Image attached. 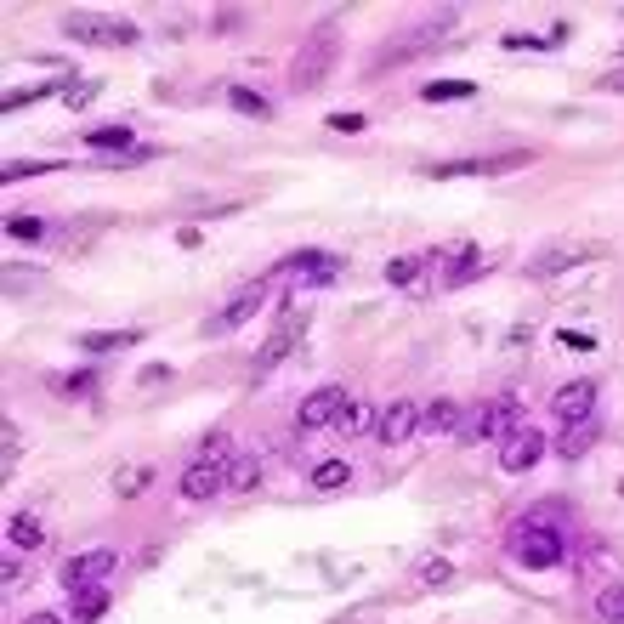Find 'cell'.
<instances>
[{
  "instance_id": "obj_15",
  "label": "cell",
  "mask_w": 624,
  "mask_h": 624,
  "mask_svg": "<svg viewBox=\"0 0 624 624\" xmlns=\"http://www.w3.org/2000/svg\"><path fill=\"white\" fill-rule=\"evenodd\" d=\"M375 432H381V443H409V437L420 432V409H415L409 398L386 403V409H381V426H375Z\"/></svg>"
},
{
  "instance_id": "obj_14",
  "label": "cell",
  "mask_w": 624,
  "mask_h": 624,
  "mask_svg": "<svg viewBox=\"0 0 624 624\" xmlns=\"http://www.w3.org/2000/svg\"><path fill=\"white\" fill-rule=\"evenodd\" d=\"M216 488H227V466L222 460H193L182 471V500H210Z\"/></svg>"
},
{
  "instance_id": "obj_26",
  "label": "cell",
  "mask_w": 624,
  "mask_h": 624,
  "mask_svg": "<svg viewBox=\"0 0 624 624\" xmlns=\"http://www.w3.org/2000/svg\"><path fill=\"white\" fill-rule=\"evenodd\" d=\"M86 148H97V154H108V148H131V125H97L86 137Z\"/></svg>"
},
{
  "instance_id": "obj_29",
  "label": "cell",
  "mask_w": 624,
  "mask_h": 624,
  "mask_svg": "<svg viewBox=\"0 0 624 624\" xmlns=\"http://www.w3.org/2000/svg\"><path fill=\"white\" fill-rule=\"evenodd\" d=\"M596 613H602L607 624H624V585H607L602 596H596Z\"/></svg>"
},
{
  "instance_id": "obj_22",
  "label": "cell",
  "mask_w": 624,
  "mask_h": 624,
  "mask_svg": "<svg viewBox=\"0 0 624 624\" xmlns=\"http://www.w3.org/2000/svg\"><path fill=\"white\" fill-rule=\"evenodd\" d=\"M590 443H596V420H579V426H568V432H562L556 454H562V460H579V454H585Z\"/></svg>"
},
{
  "instance_id": "obj_13",
  "label": "cell",
  "mask_w": 624,
  "mask_h": 624,
  "mask_svg": "<svg viewBox=\"0 0 624 624\" xmlns=\"http://www.w3.org/2000/svg\"><path fill=\"white\" fill-rule=\"evenodd\" d=\"M103 573H114V551H86V556H69L57 579H63L69 590H86V585H97Z\"/></svg>"
},
{
  "instance_id": "obj_37",
  "label": "cell",
  "mask_w": 624,
  "mask_h": 624,
  "mask_svg": "<svg viewBox=\"0 0 624 624\" xmlns=\"http://www.w3.org/2000/svg\"><path fill=\"white\" fill-rule=\"evenodd\" d=\"M23 624H63V619H57V613H29Z\"/></svg>"
},
{
  "instance_id": "obj_27",
  "label": "cell",
  "mask_w": 624,
  "mask_h": 624,
  "mask_svg": "<svg viewBox=\"0 0 624 624\" xmlns=\"http://www.w3.org/2000/svg\"><path fill=\"white\" fill-rule=\"evenodd\" d=\"M261 483V460L256 454H239L233 466H227V488H256Z\"/></svg>"
},
{
  "instance_id": "obj_4",
  "label": "cell",
  "mask_w": 624,
  "mask_h": 624,
  "mask_svg": "<svg viewBox=\"0 0 624 624\" xmlns=\"http://www.w3.org/2000/svg\"><path fill=\"white\" fill-rule=\"evenodd\" d=\"M522 426V403L517 398H494L483 403L471 420H460V443H500L505 432H517Z\"/></svg>"
},
{
  "instance_id": "obj_18",
  "label": "cell",
  "mask_w": 624,
  "mask_h": 624,
  "mask_svg": "<svg viewBox=\"0 0 624 624\" xmlns=\"http://www.w3.org/2000/svg\"><path fill=\"white\" fill-rule=\"evenodd\" d=\"M69 607H74V619L91 624V619H103L108 613V590L103 585H86V590H69Z\"/></svg>"
},
{
  "instance_id": "obj_8",
  "label": "cell",
  "mask_w": 624,
  "mask_h": 624,
  "mask_svg": "<svg viewBox=\"0 0 624 624\" xmlns=\"http://www.w3.org/2000/svg\"><path fill=\"white\" fill-rule=\"evenodd\" d=\"M347 386H318V392H312L307 403H301V432H318V426H335V420H341V409H347Z\"/></svg>"
},
{
  "instance_id": "obj_36",
  "label": "cell",
  "mask_w": 624,
  "mask_h": 624,
  "mask_svg": "<svg viewBox=\"0 0 624 624\" xmlns=\"http://www.w3.org/2000/svg\"><path fill=\"white\" fill-rule=\"evenodd\" d=\"M596 86H602V91H619V97H624V69H613V74H602V80H596Z\"/></svg>"
},
{
  "instance_id": "obj_25",
  "label": "cell",
  "mask_w": 624,
  "mask_h": 624,
  "mask_svg": "<svg viewBox=\"0 0 624 624\" xmlns=\"http://www.w3.org/2000/svg\"><path fill=\"white\" fill-rule=\"evenodd\" d=\"M227 103L239 108V114H250V120H273V103H267V97H256L250 86H233V91H227Z\"/></svg>"
},
{
  "instance_id": "obj_30",
  "label": "cell",
  "mask_w": 624,
  "mask_h": 624,
  "mask_svg": "<svg viewBox=\"0 0 624 624\" xmlns=\"http://www.w3.org/2000/svg\"><path fill=\"white\" fill-rule=\"evenodd\" d=\"M471 91H477L471 80H437V86H426L420 97H426V103H443V97H471Z\"/></svg>"
},
{
  "instance_id": "obj_32",
  "label": "cell",
  "mask_w": 624,
  "mask_h": 624,
  "mask_svg": "<svg viewBox=\"0 0 624 624\" xmlns=\"http://www.w3.org/2000/svg\"><path fill=\"white\" fill-rule=\"evenodd\" d=\"M6 233H12V239H40V233H46V222H40V216H12V222H6Z\"/></svg>"
},
{
  "instance_id": "obj_11",
  "label": "cell",
  "mask_w": 624,
  "mask_h": 624,
  "mask_svg": "<svg viewBox=\"0 0 624 624\" xmlns=\"http://www.w3.org/2000/svg\"><path fill=\"white\" fill-rule=\"evenodd\" d=\"M261 307H267V284H250L244 295H233V301H227V312H216V318H210L205 335H227V330H239V324H250V318H256Z\"/></svg>"
},
{
  "instance_id": "obj_5",
  "label": "cell",
  "mask_w": 624,
  "mask_h": 624,
  "mask_svg": "<svg viewBox=\"0 0 624 624\" xmlns=\"http://www.w3.org/2000/svg\"><path fill=\"white\" fill-rule=\"evenodd\" d=\"M454 29V12H443V18H432V23H420V29H409V40H392L381 57H375V69H392V63H409V57H420V52H432L437 40Z\"/></svg>"
},
{
  "instance_id": "obj_2",
  "label": "cell",
  "mask_w": 624,
  "mask_h": 624,
  "mask_svg": "<svg viewBox=\"0 0 624 624\" xmlns=\"http://www.w3.org/2000/svg\"><path fill=\"white\" fill-rule=\"evenodd\" d=\"M307 330H312V307H284V312H278L273 335H267V341H261V352H256V375H267L273 364H284V358L307 341Z\"/></svg>"
},
{
  "instance_id": "obj_34",
  "label": "cell",
  "mask_w": 624,
  "mask_h": 624,
  "mask_svg": "<svg viewBox=\"0 0 624 624\" xmlns=\"http://www.w3.org/2000/svg\"><path fill=\"white\" fill-rule=\"evenodd\" d=\"M63 392H69V398H91V392H97V381H91V375H69V381H63Z\"/></svg>"
},
{
  "instance_id": "obj_23",
  "label": "cell",
  "mask_w": 624,
  "mask_h": 624,
  "mask_svg": "<svg viewBox=\"0 0 624 624\" xmlns=\"http://www.w3.org/2000/svg\"><path fill=\"white\" fill-rule=\"evenodd\" d=\"M347 483H352L347 460H324V466H312V488H318V494H335V488H347Z\"/></svg>"
},
{
  "instance_id": "obj_1",
  "label": "cell",
  "mask_w": 624,
  "mask_h": 624,
  "mask_svg": "<svg viewBox=\"0 0 624 624\" xmlns=\"http://www.w3.org/2000/svg\"><path fill=\"white\" fill-rule=\"evenodd\" d=\"M335 52H341V35H335L330 23H324V29H312V35H307V46L295 52L290 86H295V91L324 86V80H330V69H335Z\"/></svg>"
},
{
  "instance_id": "obj_28",
  "label": "cell",
  "mask_w": 624,
  "mask_h": 624,
  "mask_svg": "<svg viewBox=\"0 0 624 624\" xmlns=\"http://www.w3.org/2000/svg\"><path fill=\"white\" fill-rule=\"evenodd\" d=\"M142 483H154V471H148V466H125V471H114V494H125V500H131V494H142Z\"/></svg>"
},
{
  "instance_id": "obj_3",
  "label": "cell",
  "mask_w": 624,
  "mask_h": 624,
  "mask_svg": "<svg viewBox=\"0 0 624 624\" xmlns=\"http://www.w3.org/2000/svg\"><path fill=\"white\" fill-rule=\"evenodd\" d=\"M511 556H517L522 568H556V562L568 556V545H562V534L545 528V522H517V528H511Z\"/></svg>"
},
{
  "instance_id": "obj_10",
  "label": "cell",
  "mask_w": 624,
  "mask_h": 624,
  "mask_svg": "<svg viewBox=\"0 0 624 624\" xmlns=\"http://www.w3.org/2000/svg\"><path fill=\"white\" fill-rule=\"evenodd\" d=\"M335 273H341V261H335L330 250H301V256H290L273 278H295V284H330Z\"/></svg>"
},
{
  "instance_id": "obj_31",
  "label": "cell",
  "mask_w": 624,
  "mask_h": 624,
  "mask_svg": "<svg viewBox=\"0 0 624 624\" xmlns=\"http://www.w3.org/2000/svg\"><path fill=\"white\" fill-rule=\"evenodd\" d=\"M449 579H454V568H449V562H437V556H426V562H420V585H449Z\"/></svg>"
},
{
  "instance_id": "obj_21",
  "label": "cell",
  "mask_w": 624,
  "mask_h": 624,
  "mask_svg": "<svg viewBox=\"0 0 624 624\" xmlns=\"http://www.w3.org/2000/svg\"><path fill=\"white\" fill-rule=\"evenodd\" d=\"M420 432H460V403L437 398L426 415H420Z\"/></svg>"
},
{
  "instance_id": "obj_12",
  "label": "cell",
  "mask_w": 624,
  "mask_h": 624,
  "mask_svg": "<svg viewBox=\"0 0 624 624\" xmlns=\"http://www.w3.org/2000/svg\"><path fill=\"white\" fill-rule=\"evenodd\" d=\"M556 420L562 426H579V420H590V409H596V381H568L562 392L551 398Z\"/></svg>"
},
{
  "instance_id": "obj_7",
  "label": "cell",
  "mask_w": 624,
  "mask_h": 624,
  "mask_svg": "<svg viewBox=\"0 0 624 624\" xmlns=\"http://www.w3.org/2000/svg\"><path fill=\"white\" fill-rule=\"evenodd\" d=\"M426 261H437V267H443V284H449V290H460V284H471V278H483L488 273V261H483V250H477V244H449V250H437V256H426Z\"/></svg>"
},
{
  "instance_id": "obj_17",
  "label": "cell",
  "mask_w": 624,
  "mask_h": 624,
  "mask_svg": "<svg viewBox=\"0 0 624 624\" xmlns=\"http://www.w3.org/2000/svg\"><path fill=\"white\" fill-rule=\"evenodd\" d=\"M386 284H398V290H409V295H426V261L420 256L386 261Z\"/></svg>"
},
{
  "instance_id": "obj_35",
  "label": "cell",
  "mask_w": 624,
  "mask_h": 624,
  "mask_svg": "<svg viewBox=\"0 0 624 624\" xmlns=\"http://www.w3.org/2000/svg\"><path fill=\"white\" fill-rule=\"evenodd\" d=\"M40 171H52V165H23V159H18V165H6L0 176H6V182H18V176H40Z\"/></svg>"
},
{
  "instance_id": "obj_9",
  "label": "cell",
  "mask_w": 624,
  "mask_h": 624,
  "mask_svg": "<svg viewBox=\"0 0 624 624\" xmlns=\"http://www.w3.org/2000/svg\"><path fill=\"white\" fill-rule=\"evenodd\" d=\"M69 35L91 40V46H137V23H103L91 12H80V18H69Z\"/></svg>"
},
{
  "instance_id": "obj_6",
  "label": "cell",
  "mask_w": 624,
  "mask_h": 624,
  "mask_svg": "<svg viewBox=\"0 0 624 624\" xmlns=\"http://www.w3.org/2000/svg\"><path fill=\"white\" fill-rule=\"evenodd\" d=\"M539 460H545V432L539 426H517V432L500 437V471H534Z\"/></svg>"
},
{
  "instance_id": "obj_19",
  "label": "cell",
  "mask_w": 624,
  "mask_h": 624,
  "mask_svg": "<svg viewBox=\"0 0 624 624\" xmlns=\"http://www.w3.org/2000/svg\"><path fill=\"white\" fill-rule=\"evenodd\" d=\"M142 330H97V335H80V352H125L137 347Z\"/></svg>"
},
{
  "instance_id": "obj_33",
  "label": "cell",
  "mask_w": 624,
  "mask_h": 624,
  "mask_svg": "<svg viewBox=\"0 0 624 624\" xmlns=\"http://www.w3.org/2000/svg\"><path fill=\"white\" fill-rule=\"evenodd\" d=\"M330 131H341V137H358V131H364V114H330Z\"/></svg>"
},
{
  "instance_id": "obj_16",
  "label": "cell",
  "mask_w": 624,
  "mask_h": 624,
  "mask_svg": "<svg viewBox=\"0 0 624 624\" xmlns=\"http://www.w3.org/2000/svg\"><path fill=\"white\" fill-rule=\"evenodd\" d=\"M585 256H596L590 244H556V250H539L534 261H528V278H551V273H568V267H579Z\"/></svg>"
},
{
  "instance_id": "obj_20",
  "label": "cell",
  "mask_w": 624,
  "mask_h": 624,
  "mask_svg": "<svg viewBox=\"0 0 624 624\" xmlns=\"http://www.w3.org/2000/svg\"><path fill=\"white\" fill-rule=\"evenodd\" d=\"M6 534H12L18 551H40V545H46V528H40V517H29V511H18V517L6 522Z\"/></svg>"
},
{
  "instance_id": "obj_24",
  "label": "cell",
  "mask_w": 624,
  "mask_h": 624,
  "mask_svg": "<svg viewBox=\"0 0 624 624\" xmlns=\"http://www.w3.org/2000/svg\"><path fill=\"white\" fill-rule=\"evenodd\" d=\"M335 426H341L347 437H358V432H369V426H381V415H375L369 403H358V398H352L347 409H341V420H335Z\"/></svg>"
}]
</instances>
